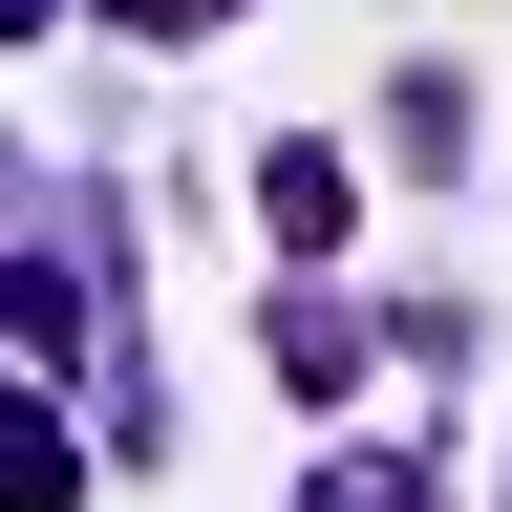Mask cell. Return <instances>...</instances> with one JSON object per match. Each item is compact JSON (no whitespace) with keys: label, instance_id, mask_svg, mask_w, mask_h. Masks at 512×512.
I'll use <instances>...</instances> for the list:
<instances>
[{"label":"cell","instance_id":"6da1fadb","mask_svg":"<svg viewBox=\"0 0 512 512\" xmlns=\"http://www.w3.org/2000/svg\"><path fill=\"white\" fill-rule=\"evenodd\" d=\"M64 491H86V448L43 427V384H0V512H64Z\"/></svg>","mask_w":512,"mask_h":512},{"label":"cell","instance_id":"7a4b0ae2","mask_svg":"<svg viewBox=\"0 0 512 512\" xmlns=\"http://www.w3.org/2000/svg\"><path fill=\"white\" fill-rule=\"evenodd\" d=\"M128 22H214V0H128Z\"/></svg>","mask_w":512,"mask_h":512},{"label":"cell","instance_id":"3957f363","mask_svg":"<svg viewBox=\"0 0 512 512\" xmlns=\"http://www.w3.org/2000/svg\"><path fill=\"white\" fill-rule=\"evenodd\" d=\"M22 22H43V0H0V43H22Z\"/></svg>","mask_w":512,"mask_h":512}]
</instances>
